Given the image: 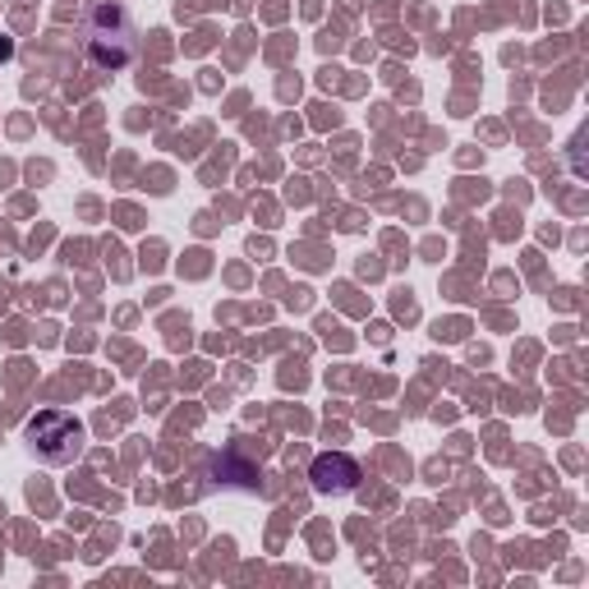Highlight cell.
I'll use <instances>...</instances> for the list:
<instances>
[{"label":"cell","instance_id":"obj_1","mask_svg":"<svg viewBox=\"0 0 589 589\" xmlns=\"http://www.w3.org/2000/svg\"><path fill=\"white\" fill-rule=\"evenodd\" d=\"M139 42H134V24L120 5H97L89 14V60L97 70H125L134 60Z\"/></svg>","mask_w":589,"mask_h":589},{"label":"cell","instance_id":"obj_2","mask_svg":"<svg viewBox=\"0 0 589 589\" xmlns=\"http://www.w3.org/2000/svg\"><path fill=\"white\" fill-rule=\"evenodd\" d=\"M28 451L47 466H70L83 451V424L64 410H42L37 420H28Z\"/></svg>","mask_w":589,"mask_h":589},{"label":"cell","instance_id":"obj_3","mask_svg":"<svg viewBox=\"0 0 589 589\" xmlns=\"http://www.w3.org/2000/svg\"><path fill=\"white\" fill-rule=\"evenodd\" d=\"M360 484V466L351 461V456H318L314 461V488L318 493H351Z\"/></svg>","mask_w":589,"mask_h":589}]
</instances>
